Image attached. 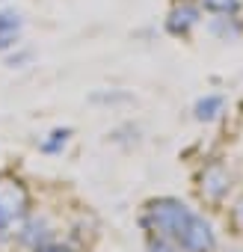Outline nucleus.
<instances>
[{"mask_svg":"<svg viewBox=\"0 0 243 252\" xmlns=\"http://www.w3.org/2000/svg\"><path fill=\"white\" fill-rule=\"evenodd\" d=\"M202 21V6L196 3H187V0H181V3H175L166 15V30L172 36H190Z\"/></svg>","mask_w":243,"mask_h":252,"instance_id":"obj_1","label":"nucleus"},{"mask_svg":"<svg viewBox=\"0 0 243 252\" xmlns=\"http://www.w3.org/2000/svg\"><path fill=\"white\" fill-rule=\"evenodd\" d=\"M219 107H222V98L211 95V98H205V101L196 104V116H199V119H213V116L219 113Z\"/></svg>","mask_w":243,"mask_h":252,"instance_id":"obj_5","label":"nucleus"},{"mask_svg":"<svg viewBox=\"0 0 243 252\" xmlns=\"http://www.w3.org/2000/svg\"><path fill=\"white\" fill-rule=\"evenodd\" d=\"M208 27H211V33H213L216 39H222V42H234V39L243 36V21H240L237 15H213Z\"/></svg>","mask_w":243,"mask_h":252,"instance_id":"obj_3","label":"nucleus"},{"mask_svg":"<svg viewBox=\"0 0 243 252\" xmlns=\"http://www.w3.org/2000/svg\"><path fill=\"white\" fill-rule=\"evenodd\" d=\"M199 6L208 9L211 15H237L243 0H199Z\"/></svg>","mask_w":243,"mask_h":252,"instance_id":"obj_4","label":"nucleus"},{"mask_svg":"<svg viewBox=\"0 0 243 252\" xmlns=\"http://www.w3.org/2000/svg\"><path fill=\"white\" fill-rule=\"evenodd\" d=\"M24 18L15 9H0V51H9L21 39Z\"/></svg>","mask_w":243,"mask_h":252,"instance_id":"obj_2","label":"nucleus"}]
</instances>
